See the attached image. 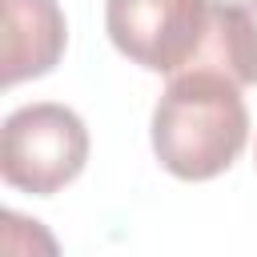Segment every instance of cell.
Instances as JSON below:
<instances>
[{
    "label": "cell",
    "instance_id": "1",
    "mask_svg": "<svg viewBox=\"0 0 257 257\" xmlns=\"http://www.w3.org/2000/svg\"><path fill=\"white\" fill-rule=\"evenodd\" d=\"M249 141V108L241 80L221 64H189L173 72L153 108V153L181 181L225 173Z\"/></svg>",
    "mask_w": 257,
    "mask_h": 257
},
{
    "label": "cell",
    "instance_id": "2",
    "mask_svg": "<svg viewBox=\"0 0 257 257\" xmlns=\"http://www.w3.org/2000/svg\"><path fill=\"white\" fill-rule=\"evenodd\" d=\"M84 161H88V128L72 108L36 100L8 112L0 133L4 185L32 197H52L80 177Z\"/></svg>",
    "mask_w": 257,
    "mask_h": 257
},
{
    "label": "cell",
    "instance_id": "3",
    "mask_svg": "<svg viewBox=\"0 0 257 257\" xmlns=\"http://www.w3.org/2000/svg\"><path fill=\"white\" fill-rule=\"evenodd\" d=\"M213 16L217 0H104V28L116 52L169 76L205 60Z\"/></svg>",
    "mask_w": 257,
    "mask_h": 257
},
{
    "label": "cell",
    "instance_id": "4",
    "mask_svg": "<svg viewBox=\"0 0 257 257\" xmlns=\"http://www.w3.org/2000/svg\"><path fill=\"white\" fill-rule=\"evenodd\" d=\"M4 4V88L36 80L64 56L68 24L56 0H0Z\"/></svg>",
    "mask_w": 257,
    "mask_h": 257
},
{
    "label": "cell",
    "instance_id": "5",
    "mask_svg": "<svg viewBox=\"0 0 257 257\" xmlns=\"http://www.w3.org/2000/svg\"><path fill=\"white\" fill-rule=\"evenodd\" d=\"M201 64H221L241 84H257V0L217 4L213 40Z\"/></svg>",
    "mask_w": 257,
    "mask_h": 257
}]
</instances>
